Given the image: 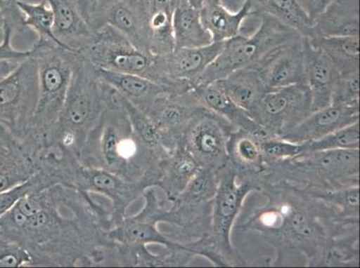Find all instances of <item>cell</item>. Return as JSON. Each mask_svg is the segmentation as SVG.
Returning <instances> with one entry per match:
<instances>
[{
    "label": "cell",
    "instance_id": "26",
    "mask_svg": "<svg viewBox=\"0 0 360 268\" xmlns=\"http://www.w3.org/2000/svg\"><path fill=\"white\" fill-rule=\"evenodd\" d=\"M200 15L214 42H224L240 35L245 22L254 16L247 0L236 11H231L221 2L206 0L200 8Z\"/></svg>",
    "mask_w": 360,
    "mask_h": 268
},
{
    "label": "cell",
    "instance_id": "47",
    "mask_svg": "<svg viewBox=\"0 0 360 268\" xmlns=\"http://www.w3.org/2000/svg\"><path fill=\"white\" fill-rule=\"evenodd\" d=\"M20 63L21 62L18 61H0V81L11 74Z\"/></svg>",
    "mask_w": 360,
    "mask_h": 268
},
{
    "label": "cell",
    "instance_id": "37",
    "mask_svg": "<svg viewBox=\"0 0 360 268\" xmlns=\"http://www.w3.org/2000/svg\"><path fill=\"white\" fill-rule=\"evenodd\" d=\"M306 153L323 150L359 149V122L343 127L319 140L305 142Z\"/></svg>",
    "mask_w": 360,
    "mask_h": 268
},
{
    "label": "cell",
    "instance_id": "4",
    "mask_svg": "<svg viewBox=\"0 0 360 268\" xmlns=\"http://www.w3.org/2000/svg\"><path fill=\"white\" fill-rule=\"evenodd\" d=\"M276 182L305 189L359 185V149L323 150L281 161H265L261 186Z\"/></svg>",
    "mask_w": 360,
    "mask_h": 268
},
{
    "label": "cell",
    "instance_id": "43",
    "mask_svg": "<svg viewBox=\"0 0 360 268\" xmlns=\"http://www.w3.org/2000/svg\"><path fill=\"white\" fill-rule=\"evenodd\" d=\"M14 32L8 25H5L4 38L0 42V61H18L22 62L31 57L32 51H18L13 48L11 40Z\"/></svg>",
    "mask_w": 360,
    "mask_h": 268
},
{
    "label": "cell",
    "instance_id": "32",
    "mask_svg": "<svg viewBox=\"0 0 360 268\" xmlns=\"http://www.w3.org/2000/svg\"><path fill=\"white\" fill-rule=\"evenodd\" d=\"M172 29L175 48L205 47L214 42L202 24L200 9L189 0H184L173 11Z\"/></svg>",
    "mask_w": 360,
    "mask_h": 268
},
{
    "label": "cell",
    "instance_id": "17",
    "mask_svg": "<svg viewBox=\"0 0 360 268\" xmlns=\"http://www.w3.org/2000/svg\"><path fill=\"white\" fill-rule=\"evenodd\" d=\"M205 109L189 91L162 95L145 113L158 127L165 137L167 148L172 152L181 142L193 121Z\"/></svg>",
    "mask_w": 360,
    "mask_h": 268
},
{
    "label": "cell",
    "instance_id": "21",
    "mask_svg": "<svg viewBox=\"0 0 360 268\" xmlns=\"http://www.w3.org/2000/svg\"><path fill=\"white\" fill-rule=\"evenodd\" d=\"M54 15L55 37L68 51L79 52L96 41L94 31L82 15L77 0H46Z\"/></svg>",
    "mask_w": 360,
    "mask_h": 268
},
{
    "label": "cell",
    "instance_id": "11",
    "mask_svg": "<svg viewBox=\"0 0 360 268\" xmlns=\"http://www.w3.org/2000/svg\"><path fill=\"white\" fill-rule=\"evenodd\" d=\"M37 100V65L31 55L0 81V126L22 142L30 133Z\"/></svg>",
    "mask_w": 360,
    "mask_h": 268
},
{
    "label": "cell",
    "instance_id": "3",
    "mask_svg": "<svg viewBox=\"0 0 360 268\" xmlns=\"http://www.w3.org/2000/svg\"><path fill=\"white\" fill-rule=\"evenodd\" d=\"M103 107V86L96 68L79 55L63 110L42 147L58 146L78 159Z\"/></svg>",
    "mask_w": 360,
    "mask_h": 268
},
{
    "label": "cell",
    "instance_id": "25",
    "mask_svg": "<svg viewBox=\"0 0 360 268\" xmlns=\"http://www.w3.org/2000/svg\"><path fill=\"white\" fill-rule=\"evenodd\" d=\"M191 91L195 99L205 109L228 121L235 129L245 130L264 135L263 130L252 119L250 114L238 107L222 90L217 81L205 85H198Z\"/></svg>",
    "mask_w": 360,
    "mask_h": 268
},
{
    "label": "cell",
    "instance_id": "38",
    "mask_svg": "<svg viewBox=\"0 0 360 268\" xmlns=\"http://www.w3.org/2000/svg\"><path fill=\"white\" fill-rule=\"evenodd\" d=\"M56 185L53 180L44 173L38 171L27 182L15 186L8 191L0 192V217L11 210L14 206L25 195L32 192L44 191Z\"/></svg>",
    "mask_w": 360,
    "mask_h": 268
},
{
    "label": "cell",
    "instance_id": "45",
    "mask_svg": "<svg viewBox=\"0 0 360 268\" xmlns=\"http://www.w3.org/2000/svg\"><path fill=\"white\" fill-rule=\"evenodd\" d=\"M106 0H77L78 8L85 20L89 24L91 16L94 15L99 6Z\"/></svg>",
    "mask_w": 360,
    "mask_h": 268
},
{
    "label": "cell",
    "instance_id": "35",
    "mask_svg": "<svg viewBox=\"0 0 360 268\" xmlns=\"http://www.w3.org/2000/svg\"><path fill=\"white\" fill-rule=\"evenodd\" d=\"M124 107L129 117L131 126L137 138L143 145L162 159L169 154L165 137L153 121L142 110L137 109L124 98Z\"/></svg>",
    "mask_w": 360,
    "mask_h": 268
},
{
    "label": "cell",
    "instance_id": "20",
    "mask_svg": "<svg viewBox=\"0 0 360 268\" xmlns=\"http://www.w3.org/2000/svg\"><path fill=\"white\" fill-rule=\"evenodd\" d=\"M305 83L312 97L313 111L332 104L340 73L328 55L303 37Z\"/></svg>",
    "mask_w": 360,
    "mask_h": 268
},
{
    "label": "cell",
    "instance_id": "24",
    "mask_svg": "<svg viewBox=\"0 0 360 268\" xmlns=\"http://www.w3.org/2000/svg\"><path fill=\"white\" fill-rule=\"evenodd\" d=\"M244 0H221L222 4L234 11ZM254 16L267 15L289 26L302 37L312 36V20L300 0H247Z\"/></svg>",
    "mask_w": 360,
    "mask_h": 268
},
{
    "label": "cell",
    "instance_id": "51",
    "mask_svg": "<svg viewBox=\"0 0 360 268\" xmlns=\"http://www.w3.org/2000/svg\"><path fill=\"white\" fill-rule=\"evenodd\" d=\"M214 1L221 2V0H214Z\"/></svg>",
    "mask_w": 360,
    "mask_h": 268
},
{
    "label": "cell",
    "instance_id": "27",
    "mask_svg": "<svg viewBox=\"0 0 360 268\" xmlns=\"http://www.w3.org/2000/svg\"><path fill=\"white\" fill-rule=\"evenodd\" d=\"M359 31V0H333L325 12L314 19L310 38L356 36Z\"/></svg>",
    "mask_w": 360,
    "mask_h": 268
},
{
    "label": "cell",
    "instance_id": "22",
    "mask_svg": "<svg viewBox=\"0 0 360 268\" xmlns=\"http://www.w3.org/2000/svg\"><path fill=\"white\" fill-rule=\"evenodd\" d=\"M94 68L101 81L109 84L143 112H146L162 95L178 94L162 84L139 75L121 74Z\"/></svg>",
    "mask_w": 360,
    "mask_h": 268
},
{
    "label": "cell",
    "instance_id": "42",
    "mask_svg": "<svg viewBox=\"0 0 360 268\" xmlns=\"http://www.w3.org/2000/svg\"><path fill=\"white\" fill-rule=\"evenodd\" d=\"M19 0H0V15H2L5 25L12 32H22L27 30L25 25V18L18 6Z\"/></svg>",
    "mask_w": 360,
    "mask_h": 268
},
{
    "label": "cell",
    "instance_id": "34",
    "mask_svg": "<svg viewBox=\"0 0 360 268\" xmlns=\"http://www.w3.org/2000/svg\"><path fill=\"white\" fill-rule=\"evenodd\" d=\"M307 39L329 55L340 74L359 71V35Z\"/></svg>",
    "mask_w": 360,
    "mask_h": 268
},
{
    "label": "cell",
    "instance_id": "49",
    "mask_svg": "<svg viewBox=\"0 0 360 268\" xmlns=\"http://www.w3.org/2000/svg\"><path fill=\"white\" fill-rule=\"evenodd\" d=\"M189 2H191V4L194 6L195 8L200 9L202 5L206 2V0H189Z\"/></svg>",
    "mask_w": 360,
    "mask_h": 268
},
{
    "label": "cell",
    "instance_id": "1",
    "mask_svg": "<svg viewBox=\"0 0 360 268\" xmlns=\"http://www.w3.org/2000/svg\"><path fill=\"white\" fill-rule=\"evenodd\" d=\"M260 194L267 203L238 225V230L257 234L276 248L270 266H286L296 255H303L307 262L328 238V225L337 217L335 209L286 182L263 184Z\"/></svg>",
    "mask_w": 360,
    "mask_h": 268
},
{
    "label": "cell",
    "instance_id": "8",
    "mask_svg": "<svg viewBox=\"0 0 360 268\" xmlns=\"http://www.w3.org/2000/svg\"><path fill=\"white\" fill-rule=\"evenodd\" d=\"M51 175L57 185L105 197L110 202L111 228L127 217V208L150 188L142 182H127L106 170L82 165L75 156L62 160Z\"/></svg>",
    "mask_w": 360,
    "mask_h": 268
},
{
    "label": "cell",
    "instance_id": "44",
    "mask_svg": "<svg viewBox=\"0 0 360 268\" xmlns=\"http://www.w3.org/2000/svg\"><path fill=\"white\" fill-rule=\"evenodd\" d=\"M300 1L313 22L314 19L326 11L333 0H300Z\"/></svg>",
    "mask_w": 360,
    "mask_h": 268
},
{
    "label": "cell",
    "instance_id": "40",
    "mask_svg": "<svg viewBox=\"0 0 360 268\" xmlns=\"http://www.w3.org/2000/svg\"><path fill=\"white\" fill-rule=\"evenodd\" d=\"M332 103L359 107V71L340 74Z\"/></svg>",
    "mask_w": 360,
    "mask_h": 268
},
{
    "label": "cell",
    "instance_id": "31",
    "mask_svg": "<svg viewBox=\"0 0 360 268\" xmlns=\"http://www.w3.org/2000/svg\"><path fill=\"white\" fill-rule=\"evenodd\" d=\"M38 149L25 140L0 154V192L24 184L38 172Z\"/></svg>",
    "mask_w": 360,
    "mask_h": 268
},
{
    "label": "cell",
    "instance_id": "33",
    "mask_svg": "<svg viewBox=\"0 0 360 268\" xmlns=\"http://www.w3.org/2000/svg\"><path fill=\"white\" fill-rule=\"evenodd\" d=\"M150 52L156 55L170 53L175 50L173 36V9L169 0H147Z\"/></svg>",
    "mask_w": 360,
    "mask_h": 268
},
{
    "label": "cell",
    "instance_id": "9",
    "mask_svg": "<svg viewBox=\"0 0 360 268\" xmlns=\"http://www.w3.org/2000/svg\"><path fill=\"white\" fill-rule=\"evenodd\" d=\"M219 185L212 202V225L208 239L224 258L227 267L245 266L231 241V233L245 198L253 192H260L257 181L238 179L234 166L228 163L218 171Z\"/></svg>",
    "mask_w": 360,
    "mask_h": 268
},
{
    "label": "cell",
    "instance_id": "41",
    "mask_svg": "<svg viewBox=\"0 0 360 268\" xmlns=\"http://www.w3.org/2000/svg\"><path fill=\"white\" fill-rule=\"evenodd\" d=\"M34 267L32 255L20 244L0 234V267Z\"/></svg>",
    "mask_w": 360,
    "mask_h": 268
},
{
    "label": "cell",
    "instance_id": "10",
    "mask_svg": "<svg viewBox=\"0 0 360 268\" xmlns=\"http://www.w3.org/2000/svg\"><path fill=\"white\" fill-rule=\"evenodd\" d=\"M96 32V41L77 52L84 60L100 69L139 75L162 85L156 55L139 50L111 26Z\"/></svg>",
    "mask_w": 360,
    "mask_h": 268
},
{
    "label": "cell",
    "instance_id": "19",
    "mask_svg": "<svg viewBox=\"0 0 360 268\" xmlns=\"http://www.w3.org/2000/svg\"><path fill=\"white\" fill-rule=\"evenodd\" d=\"M356 122H359V107L332 103L313 111L280 138L295 143L313 142Z\"/></svg>",
    "mask_w": 360,
    "mask_h": 268
},
{
    "label": "cell",
    "instance_id": "39",
    "mask_svg": "<svg viewBox=\"0 0 360 268\" xmlns=\"http://www.w3.org/2000/svg\"><path fill=\"white\" fill-rule=\"evenodd\" d=\"M262 152L265 161H281L306 153L305 143H295L280 137L260 134Z\"/></svg>",
    "mask_w": 360,
    "mask_h": 268
},
{
    "label": "cell",
    "instance_id": "29",
    "mask_svg": "<svg viewBox=\"0 0 360 268\" xmlns=\"http://www.w3.org/2000/svg\"><path fill=\"white\" fill-rule=\"evenodd\" d=\"M359 230L329 234L306 262V267H359Z\"/></svg>",
    "mask_w": 360,
    "mask_h": 268
},
{
    "label": "cell",
    "instance_id": "14",
    "mask_svg": "<svg viewBox=\"0 0 360 268\" xmlns=\"http://www.w3.org/2000/svg\"><path fill=\"white\" fill-rule=\"evenodd\" d=\"M224 42L199 48H175L169 54L157 55V68L162 85L184 93L198 86L206 68L217 58Z\"/></svg>",
    "mask_w": 360,
    "mask_h": 268
},
{
    "label": "cell",
    "instance_id": "36",
    "mask_svg": "<svg viewBox=\"0 0 360 268\" xmlns=\"http://www.w3.org/2000/svg\"><path fill=\"white\" fill-rule=\"evenodd\" d=\"M18 6L24 15L26 28L34 31L40 40L50 41L65 48L55 37L54 15L51 6L46 0H41L39 3H29L19 0Z\"/></svg>",
    "mask_w": 360,
    "mask_h": 268
},
{
    "label": "cell",
    "instance_id": "15",
    "mask_svg": "<svg viewBox=\"0 0 360 268\" xmlns=\"http://www.w3.org/2000/svg\"><path fill=\"white\" fill-rule=\"evenodd\" d=\"M145 205L139 214L126 217L108 232L113 243L124 246H148L158 244L166 248H175L182 243L172 241L168 234L160 231L158 215L163 202L155 187L147 189L143 194Z\"/></svg>",
    "mask_w": 360,
    "mask_h": 268
},
{
    "label": "cell",
    "instance_id": "16",
    "mask_svg": "<svg viewBox=\"0 0 360 268\" xmlns=\"http://www.w3.org/2000/svg\"><path fill=\"white\" fill-rule=\"evenodd\" d=\"M89 25L94 31L111 26L139 50L150 52L147 0H106L94 13Z\"/></svg>",
    "mask_w": 360,
    "mask_h": 268
},
{
    "label": "cell",
    "instance_id": "7",
    "mask_svg": "<svg viewBox=\"0 0 360 268\" xmlns=\"http://www.w3.org/2000/svg\"><path fill=\"white\" fill-rule=\"evenodd\" d=\"M219 185L218 171L201 168L184 191L172 199L160 215V223L176 228L173 238L182 243L210 234L212 202Z\"/></svg>",
    "mask_w": 360,
    "mask_h": 268
},
{
    "label": "cell",
    "instance_id": "18",
    "mask_svg": "<svg viewBox=\"0 0 360 268\" xmlns=\"http://www.w3.org/2000/svg\"><path fill=\"white\" fill-rule=\"evenodd\" d=\"M255 67L269 91L305 83L303 37L271 52Z\"/></svg>",
    "mask_w": 360,
    "mask_h": 268
},
{
    "label": "cell",
    "instance_id": "30",
    "mask_svg": "<svg viewBox=\"0 0 360 268\" xmlns=\"http://www.w3.org/2000/svg\"><path fill=\"white\" fill-rule=\"evenodd\" d=\"M217 83L228 96L250 116L269 91L255 67L236 70Z\"/></svg>",
    "mask_w": 360,
    "mask_h": 268
},
{
    "label": "cell",
    "instance_id": "50",
    "mask_svg": "<svg viewBox=\"0 0 360 268\" xmlns=\"http://www.w3.org/2000/svg\"><path fill=\"white\" fill-rule=\"evenodd\" d=\"M169 1L170 5H172V6L173 11H174L176 6H178L180 4V3L184 1V0H169Z\"/></svg>",
    "mask_w": 360,
    "mask_h": 268
},
{
    "label": "cell",
    "instance_id": "52",
    "mask_svg": "<svg viewBox=\"0 0 360 268\" xmlns=\"http://www.w3.org/2000/svg\"></svg>",
    "mask_w": 360,
    "mask_h": 268
},
{
    "label": "cell",
    "instance_id": "48",
    "mask_svg": "<svg viewBox=\"0 0 360 268\" xmlns=\"http://www.w3.org/2000/svg\"><path fill=\"white\" fill-rule=\"evenodd\" d=\"M5 34V22L3 20L2 15H0V42L2 41L3 38H4Z\"/></svg>",
    "mask_w": 360,
    "mask_h": 268
},
{
    "label": "cell",
    "instance_id": "12",
    "mask_svg": "<svg viewBox=\"0 0 360 268\" xmlns=\"http://www.w3.org/2000/svg\"><path fill=\"white\" fill-rule=\"evenodd\" d=\"M313 112L306 83L268 91L250 116L264 135L281 137Z\"/></svg>",
    "mask_w": 360,
    "mask_h": 268
},
{
    "label": "cell",
    "instance_id": "5",
    "mask_svg": "<svg viewBox=\"0 0 360 268\" xmlns=\"http://www.w3.org/2000/svg\"><path fill=\"white\" fill-rule=\"evenodd\" d=\"M32 51L37 65L38 100L27 137L41 147L63 110L79 54L40 39Z\"/></svg>",
    "mask_w": 360,
    "mask_h": 268
},
{
    "label": "cell",
    "instance_id": "46",
    "mask_svg": "<svg viewBox=\"0 0 360 268\" xmlns=\"http://www.w3.org/2000/svg\"><path fill=\"white\" fill-rule=\"evenodd\" d=\"M19 142L4 127L0 126V154H4Z\"/></svg>",
    "mask_w": 360,
    "mask_h": 268
},
{
    "label": "cell",
    "instance_id": "2",
    "mask_svg": "<svg viewBox=\"0 0 360 268\" xmlns=\"http://www.w3.org/2000/svg\"><path fill=\"white\" fill-rule=\"evenodd\" d=\"M101 81L103 113L88 134L78 160L82 165L106 170L127 182L158 188L165 159L137 138L124 107L122 95Z\"/></svg>",
    "mask_w": 360,
    "mask_h": 268
},
{
    "label": "cell",
    "instance_id": "23",
    "mask_svg": "<svg viewBox=\"0 0 360 268\" xmlns=\"http://www.w3.org/2000/svg\"><path fill=\"white\" fill-rule=\"evenodd\" d=\"M228 156L229 163L234 166L238 179L254 180L261 186L265 159L261 149L260 134L234 130L229 140Z\"/></svg>",
    "mask_w": 360,
    "mask_h": 268
},
{
    "label": "cell",
    "instance_id": "13",
    "mask_svg": "<svg viewBox=\"0 0 360 268\" xmlns=\"http://www.w3.org/2000/svg\"><path fill=\"white\" fill-rule=\"evenodd\" d=\"M234 130L228 121L205 109L189 126L181 143L201 168L219 171L229 163L228 143Z\"/></svg>",
    "mask_w": 360,
    "mask_h": 268
},
{
    "label": "cell",
    "instance_id": "28",
    "mask_svg": "<svg viewBox=\"0 0 360 268\" xmlns=\"http://www.w3.org/2000/svg\"><path fill=\"white\" fill-rule=\"evenodd\" d=\"M201 166L181 142L162 161V177L158 189L165 194L163 202L168 203L184 191Z\"/></svg>",
    "mask_w": 360,
    "mask_h": 268
},
{
    "label": "cell",
    "instance_id": "6",
    "mask_svg": "<svg viewBox=\"0 0 360 268\" xmlns=\"http://www.w3.org/2000/svg\"><path fill=\"white\" fill-rule=\"evenodd\" d=\"M255 16L257 27L251 34L241 32L224 41L220 54L206 68L198 85L224 79L241 68L257 67L271 52L302 37L299 32L270 15Z\"/></svg>",
    "mask_w": 360,
    "mask_h": 268
}]
</instances>
